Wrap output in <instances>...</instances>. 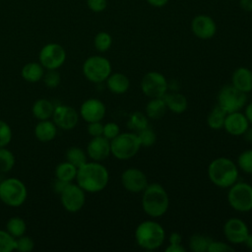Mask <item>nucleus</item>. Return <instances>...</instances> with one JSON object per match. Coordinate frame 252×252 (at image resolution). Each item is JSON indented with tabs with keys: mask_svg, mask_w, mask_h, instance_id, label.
Instances as JSON below:
<instances>
[{
	"mask_svg": "<svg viewBox=\"0 0 252 252\" xmlns=\"http://www.w3.org/2000/svg\"><path fill=\"white\" fill-rule=\"evenodd\" d=\"M44 68L40 63L29 62L25 64L21 70L22 78L29 83H37L42 80Z\"/></svg>",
	"mask_w": 252,
	"mask_h": 252,
	"instance_id": "24",
	"label": "nucleus"
},
{
	"mask_svg": "<svg viewBox=\"0 0 252 252\" xmlns=\"http://www.w3.org/2000/svg\"><path fill=\"white\" fill-rule=\"evenodd\" d=\"M120 134V127L117 123L115 122H107L103 124V132L102 136L111 141L114 139L117 135Z\"/></svg>",
	"mask_w": 252,
	"mask_h": 252,
	"instance_id": "42",
	"label": "nucleus"
},
{
	"mask_svg": "<svg viewBox=\"0 0 252 252\" xmlns=\"http://www.w3.org/2000/svg\"><path fill=\"white\" fill-rule=\"evenodd\" d=\"M244 138L246 141L248 142H252V126H249L248 129L245 131V133L243 134Z\"/></svg>",
	"mask_w": 252,
	"mask_h": 252,
	"instance_id": "51",
	"label": "nucleus"
},
{
	"mask_svg": "<svg viewBox=\"0 0 252 252\" xmlns=\"http://www.w3.org/2000/svg\"><path fill=\"white\" fill-rule=\"evenodd\" d=\"M247 103V94L232 85L223 86L218 94V105L226 113L240 111Z\"/></svg>",
	"mask_w": 252,
	"mask_h": 252,
	"instance_id": "9",
	"label": "nucleus"
},
{
	"mask_svg": "<svg viewBox=\"0 0 252 252\" xmlns=\"http://www.w3.org/2000/svg\"><path fill=\"white\" fill-rule=\"evenodd\" d=\"M106 114L105 104L98 98H88L80 107V116L88 123L101 121Z\"/></svg>",
	"mask_w": 252,
	"mask_h": 252,
	"instance_id": "17",
	"label": "nucleus"
},
{
	"mask_svg": "<svg viewBox=\"0 0 252 252\" xmlns=\"http://www.w3.org/2000/svg\"><path fill=\"white\" fill-rule=\"evenodd\" d=\"M140 149L141 144L135 132H120L119 135L110 141L111 155L120 160L134 158Z\"/></svg>",
	"mask_w": 252,
	"mask_h": 252,
	"instance_id": "5",
	"label": "nucleus"
},
{
	"mask_svg": "<svg viewBox=\"0 0 252 252\" xmlns=\"http://www.w3.org/2000/svg\"><path fill=\"white\" fill-rule=\"evenodd\" d=\"M226 114L227 113L221 107H220L219 105H216L208 114V117H207L208 126L213 130L222 129Z\"/></svg>",
	"mask_w": 252,
	"mask_h": 252,
	"instance_id": "28",
	"label": "nucleus"
},
{
	"mask_svg": "<svg viewBox=\"0 0 252 252\" xmlns=\"http://www.w3.org/2000/svg\"><path fill=\"white\" fill-rule=\"evenodd\" d=\"M227 202L237 212H250L252 210V185L236 181L228 188Z\"/></svg>",
	"mask_w": 252,
	"mask_h": 252,
	"instance_id": "8",
	"label": "nucleus"
},
{
	"mask_svg": "<svg viewBox=\"0 0 252 252\" xmlns=\"http://www.w3.org/2000/svg\"><path fill=\"white\" fill-rule=\"evenodd\" d=\"M57 134V126L53 121L49 119L39 120L34 127L35 138L42 143H47L52 141Z\"/></svg>",
	"mask_w": 252,
	"mask_h": 252,
	"instance_id": "22",
	"label": "nucleus"
},
{
	"mask_svg": "<svg viewBox=\"0 0 252 252\" xmlns=\"http://www.w3.org/2000/svg\"><path fill=\"white\" fill-rule=\"evenodd\" d=\"M169 244H181L182 242V235L179 232H171L169 235Z\"/></svg>",
	"mask_w": 252,
	"mask_h": 252,
	"instance_id": "46",
	"label": "nucleus"
},
{
	"mask_svg": "<svg viewBox=\"0 0 252 252\" xmlns=\"http://www.w3.org/2000/svg\"><path fill=\"white\" fill-rule=\"evenodd\" d=\"M33 247L34 242L31 237L24 234L16 238L15 250H18L20 252H30L33 249Z\"/></svg>",
	"mask_w": 252,
	"mask_h": 252,
	"instance_id": "39",
	"label": "nucleus"
},
{
	"mask_svg": "<svg viewBox=\"0 0 252 252\" xmlns=\"http://www.w3.org/2000/svg\"><path fill=\"white\" fill-rule=\"evenodd\" d=\"M6 230L15 238L24 235L27 230L25 220L20 217H12L6 223Z\"/></svg>",
	"mask_w": 252,
	"mask_h": 252,
	"instance_id": "30",
	"label": "nucleus"
},
{
	"mask_svg": "<svg viewBox=\"0 0 252 252\" xmlns=\"http://www.w3.org/2000/svg\"><path fill=\"white\" fill-rule=\"evenodd\" d=\"M88 157L94 161H102L111 155L110 141L103 136L93 137L87 146Z\"/></svg>",
	"mask_w": 252,
	"mask_h": 252,
	"instance_id": "18",
	"label": "nucleus"
},
{
	"mask_svg": "<svg viewBox=\"0 0 252 252\" xmlns=\"http://www.w3.org/2000/svg\"><path fill=\"white\" fill-rule=\"evenodd\" d=\"M54 107L55 106L52 104L50 100L46 98H39L34 101L32 107V112L38 121L46 120L52 117Z\"/></svg>",
	"mask_w": 252,
	"mask_h": 252,
	"instance_id": "26",
	"label": "nucleus"
},
{
	"mask_svg": "<svg viewBox=\"0 0 252 252\" xmlns=\"http://www.w3.org/2000/svg\"><path fill=\"white\" fill-rule=\"evenodd\" d=\"M39 63L47 70H57L66 60L64 47L55 42H50L42 46L38 54Z\"/></svg>",
	"mask_w": 252,
	"mask_h": 252,
	"instance_id": "11",
	"label": "nucleus"
},
{
	"mask_svg": "<svg viewBox=\"0 0 252 252\" xmlns=\"http://www.w3.org/2000/svg\"><path fill=\"white\" fill-rule=\"evenodd\" d=\"M238 175L237 164L228 158H217L208 166V176L211 182L220 188H229L237 181Z\"/></svg>",
	"mask_w": 252,
	"mask_h": 252,
	"instance_id": "3",
	"label": "nucleus"
},
{
	"mask_svg": "<svg viewBox=\"0 0 252 252\" xmlns=\"http://www.w3.org/2000/svg\"><path fill=\"white\" fill-rule=\"evenodd\" d=\"M148 125H149V118L146 115V113L141 111L132 112L127 121L128 128L135 131L136 133L148 127Z\"/></svg>",
	"mask_w": 252,
	"mask_h": 252,
	"instance_id": "29",
	"label": "nucleus"
},
{
	"mask_svg": "<svg viewBox=\"0 0 252 252\" xmlns=\"http://www.w3.org/2000/svg\"><path fill=\"white\" fill-rule=\"evenodd\" d=\"M231 85L248 94L252 91V71L247 67L236 68L231 76Z\"/></svg>",
	"mask_w": 252,
	"mask_h": 252,
	"instance_id": "20",
	"label": "nucleus"
},
{
	"mask_svg": "<svg viewBox=\"0 0 252 252\" xmlns=\"http://www.w3.org/2000/svg\"><path fill=\"white\" fill-rule=\"evenodd\" d=\"M14 154L6 148H0V172H9L15 165Z\"/></svg>",
	"mask_w": 252,
	"mask_h": 252,
	"instance_id": "33",
	"label": "nucleus"
},
{
	"mask_svg": "<svg viewBox=\"0 0 252 252\" xmlns=\"http://www.w3.org/2000/svg\"><path fill=\"white\" fill-rule=\"evenodd\" d=\"M135 240L138 246L145 250H156L159 248L165 239L163 226L156 220H144L135 229Z\"/></svg>",
	"mask_w": 252,
	"mask_h": 252,
	"instance_id": "4",
	"label": "nucleus"
},
{
	"mask_svg": "<svg viewBox=\"0 0 252 252\" xmlns=\"http://www.w3.org/2000/svg\"><path fill=\"white\" fill-rule=\"evenodd\" d=\"M112 44V37L107 32H99L94 38V45L98 52L107 51Z\"/></svg>",
	"mask_w": 252,
	"mask_h": 252,
	"instance_id": "34",
	"label": "nucleus"
},
{
	"mask_svg": "<svg viewBox=\"0 0 252 252\" xmlns=\"http://www.w3.org/2000/svg\"><path fill=\"white\" fill-rule=\"evenodd\" d=\"M60 202L66 211L77 213L86 203V192L78 184L70 182L60 194Z\"/></svg>",
	"mask_w": 252,
	"mask_h": 252,
	"instance_id": "12",
	"label": "nucleus"
},
{
	"mask_svg": "<svg viewBox=\"0 0 252 252\" xmlns=\"http://www.w3.org/2000/svg\"><path fill=\"white\" fill-rule=\"evenodd\" d=\"M238 168L248 174H252V149L245 150L237 158Z\"/></svg>",
	"mask_w": 252,
	"mask_h": 252,
	"instance_id": "35",
	"label": "nucleus"
},
{
	"mask_svg": "<svg viewBox=\"0 0 252 252\" xmlns=\"http://www.w3.org/2000/svg\"><path fill=\"white\" fill-rule=\"evenodd\" d=\"M240 8L245 12H252V0H238Z\"/></svg>",
	"mask_w": 252,
	"mask_h": 252,
	"instance_id": "47",
	"label": "nucleus"
},
{
	"mask_svg": "<svg viewBox=\"0 0 252 252\" xmlns=\"http://www.w3.org/2000/svg\"><path fill=\"white\" fill-rule=\"evenodd\" d=\"M28 197V190L22 180L9 177L0 181V200L7 206H22Z\"/></svg>",
	"mask_w": 252,
	"mask_h": 252,
	"instance_id": "6",
	"label": "nucleus"
},
{
	"mask_svg": "<svg viewBox=\"0 0 252 252\" xmlns=\"http://www.w3.org/2000/svg\"><path fill=\"white\" fill-rule=\"evenodd\" d=\"M250 126L244 113L240 111L226 114L223 128L231 136H242Z\"/></svg>",
	"mask_w": 252,
	"mask_h": 252,
	"instance_id": "19",
	"label": "nucleus"
},
{
	"mask_svg": "<svg viewBox=\"0 0 252 252\" xmlns=\"http://www.w3.org/2000/svg\"><path fill=\"white\" fill-rule=\"evenodd\" d=\"M88 8L94 13L103 12L107 7V0H87Z\"/></svg>",
	"mask_w": 252,
	"mask_h": 252,
	"instance_id": "43",
	"label": "nucleus"
},
{
	"mask_svg": "<svg viewBox=\"0 0 252 252\" xmlns=\"http://www.w3.org/2000/svg\"><path fill=\"white\" fill-rule=\"evenodd\" d=\"M151 6L156 8H161L165 6L169 0H146Z\"/></svg>",
	"mask_w": 252,
	"mask_h": 252,
	"instance_id": "50",
	"label": "nucleus"
},
{
	"mask_svg": "<svg viewBox=\"0 0 252 252\" xmlns=\"http://www.w3.org/2000/svg\"><path fill=\"white\" fill-rule=\"evenodd\" d=\"M70 182H66V181H63V180H60L58 178H56L53 183H52V189L55 193L57 194H61L63 192V190L67 187V185L69 184Z\"/></svg>",
	"mask_w": 252,
	"mask_h": 252,
	"instance_id": "45",
	"label": "nucleus"
},
{
	"mask_svg": "<svg viewBox=\"0 0 252 252\" xmlns=\"http://www.w3.org/2000/svg\"><path fill=\"white\" fill-rule=\"evenodd\" d=\"M87 130H88V133L90 134V136H92V137L102 136L103 124L101 123V121L90 122V123H88Z\"/></svg>",
	"mask_w": 252,
	"mask_h": 252,
	"instance_id": "44",
	"label": "nucleus"
},
{
	"mask_svg": "<svg viewBox=\"0 0 252 252\" xmlns=\"http://www.w3.org/2000/svg\"><path fill=\"white\" fill-rule=\"evenodd\" d=\"M223 234L231 244L244 243L249 235V228L246 222L239 218H230L223 224Z\"/></svg>",
	"mask_w": 252,
	"mask_h": 252,
	"instance_id": "14",
	"label": "nucleus"
},
{
	"mask_svg": "<svg viewBox=\"0 0 252 252\" xmlns=\"http://www.w3.org/2000/svg\"><path fill=\"white\" fill-rule=\"evenodd\" d=\"M78 168L72 164L69 161H63L60 162L56 168H55V176L56 178L66 181V182H72L74 179H76Z\"/></svg>",
	"mask_w": 252,
	"mask_h": 252,
	"instance_id": "27",
	"label": "nucleus"
},
{
	"mask_svg": "<svg viewBox=\"0 0 252 252\" xmlns=\"http://www.w3.org/2000/svg\"><path fill=\"white\" fill-rule=\"evenodd\" d=\"M44 85L49 89H55L61 82L60 74L56 70H48L42 77Z\"/></svg>",
	"mask_w": 252,
	"mask_h": 252,
	"instance_id": "38",
	"label": "nucleus"
},
{
	"mask_svg": "<svg viewBox=\"0 0 252 252\" xmlns=\"http://www.w3.org/2000/svg\"><path fill=\"white\" fill-rule=\"evenodd\" d=\"M167 109L176 114H181L186 111L188 107V100L185 95L177 92L166 93L163 96Z\"/></svg>",
	"mask_w": 252,
	"mask_h": 252,
	"instance_id": "23",
	"label": "nucleus"
},
{
	"mask_svg": "<svg viewBox=\"0 0 252 252\" xmlns=\"http://www.w3.org/2000/svg\"><path fill=\"white\" fill-rule=\"evenodd\" d=\"M232 1H235V0H232ZM237 1H238V0H237Z\"/></svg>",
	"mask_w": 252,
	"mask_h": 252,
	"instance_id": "53",
	"label": "nucleus"
},
{
	"mask_svg": "<svg viewBox=\"0 0 252 252\" xmlns=\"http://www.w3.org/2000/svg\"><path fill=\"white\" fill-rule=\"evenodd\" d=\"M167 110L163 97H154L149 100L146 105L145 113L149 119L158 120L161 119Z\"/></svg>",
	"mask_w": 252,
	"mask_h": 252,
	"instance_id": "25",
	"label": "nucleus"
},
{
	"mask_svg": "<svg viewBox=\"0 0 252 252\" xmlns=\"http://www.w3.org/2000/svg\"><path fill=\"white\" fill-rule=\"evenodd\" d=\"M211 241H212L211 238L203 234H200V233L193 234L189 239L190 250L193 252H207Z\"/></svg>",
	"mask_w": 252,
	"mask_h": 252,
	"instance_id": "32",
	"label": "nucleus"
},
{
	"mask_svg": "<svg viewBox=\"0 0 252 252\" xmlns=\"http://www.w3.org/2000/svg\"><path fill=\"white\" fill-rule=\"evenodd\" d=\"M86 152L79 147H71L66 152V160L74 164L77 168L88 161Z\"/></svg>",
	"mask_w": 252,
	"mask_h": 252,
	"instance_id": "31",
	"label": "nucleus"
},
{
	"mask_svg": "<svg viewBox=\"0 0 252 252\" xmlns=\"http://www.w3.org/2000/svg\"><path fill=\"white\" fill-rule=\"evenodd\" d=\"M16 247V238L7 230L0 229V252H12Z\"/></svg>",
	"mask_w": 252,
	"mask_h": 252,
	"instance_id": "37",
	"label": "nucleus"
},
{
	"mask_svg": "<svg viewBox=\"0 0 252 252\" xmlns=\"http://www.w3.org/2000/svg\"><path fill=\"white\" fill-rule=\"evenodd\" d=\"M83 74L85 78L92 83H102L106 81L111 74L112 67L110 61L100 55L88 57L83 63Z\"/></svg>",
	"mask_w": 252,
	"mask_h": 252,
	"instance_id": "7",
	"label": "nucleus"
},
{
	"mask_svg": "<svg viewBox=\"0 0 252 252\" xmlns=\"http://www.w3.org/2000/svg\"><path fill=\"white\" fill-rule=\"evenodd\" d=\"M52 119L55 125L60 129L71 130L74 129L79 122V113L72 106L59 104L54 107Z\"/></svg>",
	"mask_w": 252,
	"mask_h": 252,
	"instance_id": "16",
	"label": "nucleus"
},
{
	"mask_svg": "<svg viewBox=\"0 0 252 252\" xmlns=\"http://www.w3.org/2000/svg\"><path fill=\"white\" fill-rule=\"evenodd\" d=\"M244 244L246 245V247H247L249 250L252 251V233H249V235H248V237L246 238Z\"/></svg>",
	"mask_w": 252,
	"mask_h": 252,
	"instance_id": "52",
	"label": "nucleus"
},
{
	"mask_svg": "<svg viewBox=\"0 0 252 252\" xmlns=\"http://www.w3.org/2000/svg\"><path fill=\"white\" fill-rule=\"evenodd\" d=\"M185 248L181 244H169L165 248V252H185Z\"/></svg>",
	"mask_w": 252,
	"mask_h": 252,
	"instance_id": "48",
	"label": "nucleus"
},
{
	"mask_svg": "<svg viewBox=\"0 0 252 252\" xmlns=\"http://www.w3.org/2000/svg\"><path fill=\"white\" fill-rule=\"evenodd\" d=\"M217 24L215 20L205 14L195 16L191 21V31L193 34L203 40L211 39L217 33Z\"/></svg>",
	"mask_w": 252,
	"mask_h": 252,
	"instance_id": "15",
	"label": "nucleus"
},
{
	"mask_svg": "<svg viewBox=\"0 0 252 252\" xmlns=\"http://www.w3.org/2000/svg\"><path fill=\"white\" fill-rule=\"evenodd\" d=\"M168 89V83L164 75L158 71H150L141 80V90L143 94L150 97H162Z\"/></svg>",
	"mask_w": 252,
	"mask_h": 252,
	"instance_id": "10",
	"label": "nucleus"
},
{
	"mask_svg": "<svg viewBox=\"0 0 252 252\" xmlns=\"http://www.w3.org/2000/svg\"><path fill=\"white\" fill-rule=\"evenodd\" d=\"M234 251V248L223 241L220 240H212L209 244L208 251L207 252H232Z\"/></svg>",
	"mask_w": 252,
	"mask_h": 252,
	"instance_id": "41",
	"label": "nucleus"
},
{
	"mask_svg": "<svg viewBox=\"0 0 252 252\" xmlns=\"http://www.w3.org/2000/svg\"><path fill=\"white\" fill-rule=\"evenodd\" d=\"M137 135H138V138H139V141H140V144H141V147H145V148H150L152 147L156 141H157V135H156V132L149 128L146 127L144 129H142L141 131L137 132Z\"/></svg>",
	"mask_w": 252,
	"mask_h": 252,
	"instance_id": "36",
	"label": "nucleus"
},
{
	"mask_svg": "<svg viewBox=\"0 0 252 252\" xmlns=\"http://www.w3.org/2000/svg\"><path fill=\"white\" fill-rule=\"evenodd\" d=\"M244 107H245V109H244V115H245V117L247 118L249 124L252 125V102L246 103V105H245Z\"/></svg>",
	"mask_w": 252,
	"mask_h": 252,
	"instance_id": "49",
	"label": "nucleus"
},
{
	"mask_svg": "<svg viewBox=\"0 0 252 252\" xmlns=\"http://www.w3.org/2000/svg\"><path fill=\"white\" fill-rule=\"evenodd\" d=\"M76 181L85 192L97 193L107 186L109 173L99 161H87L78 168Z\"/></svg>",
	"mask_w": 252,
	"mask_h": 252,
	"instance_id": "1",
	"label": "nucleus"
},
{
	"mask_svg": "<svg viewBox=\"0 0 252 252\" xmlns=\"http://www.w3.org/2000/svg\"><path fill=\"white\" fill-rule=\"evenodd\" d=\"M121 184L131 193H141L149 185L146 173L136 167L125 169L121 174Z\"/></svg>",
	"mask_w": 252,
	"mask_h": 252,
	"instance_id": "13",
	"label": "nucleus"
},
{
	"mask_svg": "<svg viewBox=\"0 0 252 252\" xmlns=\"http://www.w3.org/2000/svg\"><path fill=\"white\" fill-rule=\"evenodd\" d=\"M12 140V129L10 125L0 120V148H5Z\"/></svg>",
	"mask_w": 252,
	"mask_h": 252,
	"instance_id": "40",
	"label": "nucleus"
},
{
	"mask_svg": "<svg viewBox=\"0 0 252 252\" xmlns=\"http://www.w3.org/2000/svg\"><path fill=\"white\" fill-rule=\"evenodd\" d=\"M141 204L146 215L154 219L160 218L169 208V196L162 185L152 183L143 191Z\"/></svg>",
	"mask_w": 252,
	"mask_h": 252,
	"instance_id": "2",
	"label": "nucleus"
},
{
	"mask_svg": "<svg viewBox=\"0 0 252 252\" xmlns=\"http://www.w3.org/2000/svg\"><path fill=\"white\" fill-rule=\"evenodd\" d=\"M107 89L116 94H125L130 88V80L129 78L120 72L111 73L106 79Z\"/></svg>",
	"mask_w": 252,
	"mask_h": 252,
	"instance_id": "21",
	"label": "nucleus"
}]
</instances>
